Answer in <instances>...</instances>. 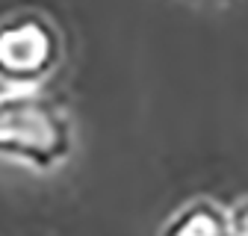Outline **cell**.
Returning a JSON list of instances; mask_svg holds the SVG:
<instances>
[{
    "label": "cell",
    "mask_w": 248,
    "mask_h": 236,
    "mask_svg": "<svg viewBox=\"0 0 248 236\" xmlns=\"http://www.w3.org/2000/svg\"><path fill=\"white\" fill-rule=\"evenodd\" d=\"M74 151V121L56 95L0 88V160L53 171Z\"/></svg>",
    "instance_id": "1"
},
{
    "label": "cell",
    "mask_w": 248,
    "mask_h": 236,
    "mask_svg": "<svg viewBox=\"0 0 248 236\" xmlns=\"http://www.w3.org/2000/svg\"><path fill=\"white\" fill-rule=\"evenodd\" d=\"M160 236H228V210L213 198H192L163 224Z\"/></svg>",
    "instance_id": "3"
},
{
    "label": "cell",
    "mask_w": 248,
    "mask_h": 236,
    "mask_svg": "<svg viewBox=\"0 0 248 236\" xmlns=\"http://www.w3.org/2000/svg\"><path fill=\"white\" fill-rule=\"evenodd\" d=\"M228 236H248V198L228 210Z\"/></svg>",
    "instance_id": "4"
},
{
    "label": "cell",
    "mask_w": 248,
    "mask_h": 236,
    "mask_svg": "<svg viewBox=\"0 0 248 236\" xmlns=\"http://www.w3.org/2000/svg\"><path fill=\"white\" fill-rule=\"evenodd\" d=\"M62 33L42 9H15L0 18V83L39 88L62 65Z\"/></svg>",
    "instance_id": "2"
}]
</instances>
